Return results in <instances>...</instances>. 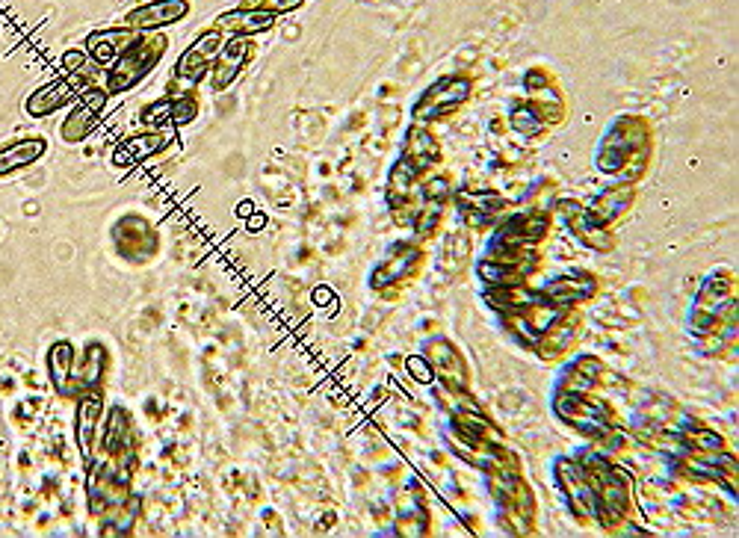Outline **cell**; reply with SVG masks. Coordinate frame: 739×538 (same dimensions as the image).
Listing matches in <instances>:
<instances>
[{
  "instance_id": "cell-7",
  "label": "cell",
  "mask_w": 739,
  "mask_h": 538,
  "mask_svg": "<svg viewBox=\"0 0 739 538\" xmlns=\"http://www.w3.org/2000/svg\"><path fill=\"white\" fill-rule=\"evenodd\" d=\"M249 57H252V42L246 36H234L231 42H225L216 54V66H213V77H210L213 89L216 92L228 89L237 80L240 68L249 63Z\"/></svg>"
},
{
  "instance_id": "cell-25",
  "label": "cell",
  "mask_w": 739,
  "mask_h": 538,
  "mask_svg": "<svg viewBox=\"0 0 739 538\" xmlns=\"http://www.w3.org/2000/svg\"><path fill=\"white\" fill-rule=\"evenodd\" d=\"M429 352H432V355H429V358H432V364H435L444 376H450V370H456L459 376H465V373H462V367H459L456 352H453L447 343H441V340H438V343H432V349H429Z\"/></svg>"
},
{
  "instance_id": "cell-30",
  "label": "cell",
  "mask_w": 739,
  "mask_h": 538,
  "mask_svg": "<svg viewBox=\"0 0 739 538\" xmlns=\"http://www.w3.org/2000/svg\"><path fill=\"white\" fill-rule=\"evenodd\" d=\"M243 9H261V12H290V9H299L302 0H243L240 3Z\"/></svg>"
},
{
  "instance_id": "cell-21",
  "label": "cell",
  "mask_w": 739,
  "mask_h": 538,
  "mask_svg": "<svg viewBox=\"0 0 739 538\" xmlns=\"http://www.w3.org/2000/svg\"><path fill=\"white\" fill-rule=\"evenodd\" d=\"M544 228H547V222H544V216H524V219H515L509 228H506V243H521V240H538V237H544Z\"/></svg>"
},
{
  "instance_id": "cell-20",
  "label": "cell",
  "mask_w": 739,
  "mask_h": 538,
  "mask_svg": "<svg viewBox=\"0 0 739 538\" xmlns=\"http://www.w3.org/2000/svg\"><path fill=\"white\" fill-rule=\"evenodd\" d=\"M536 293H530V290H524V287H518V284H509V287H500L497 293H488V302L491 305H500V308H506V311H518V308H530V305H536Z\"/></svg>"
},
{
  "instance_id": "cell-12",
  "label": "cell",
  "mask_w": 739,
  "mask_h": 538,
  "mask_svg": "<svg viewBox=\"0 0 739 538\" xmlns=\"http://www.w3.org/2000/svg\"><path fill=\"white\" fill-rule=\"evenodd\" d=\"M275 24V15L272 12H261V9H234V12H225L219 18V30H231L237 36H252V33H264Z\"/></svg>"
},
{
  "instance_id": "cell-5",
  "label": "cell",
  "mask_w": 739,
  "mask_h": 538,
  "mask_svg": "<svg viewBox=\"0 0 739 538\" xmlns=\"http://www.w3.org/2000/svg\"><path fill=\"white\" fill-rule=\"evenodd\" d=\"M107 95L101 89H83L77 95V107L71 110L66 122H63V139L66 142H80L95 131L101 113H104Z\"/></svg>"
},
{
  "instance_id": "cell-3",
  "label": "cell",
  "mask_w": 739,
  "mask_h": 538,
  "mask_svg": "<svg viewBox=\"0 0 739 538\" xmlns=\"http://www.w3.org/2000/svg\"><path fill=\"white\" fill-rule=\"evenodd\" d=\"M471 95V80L468 77H444L435 86L423 92V98L414 107L417 119H441L450 110H456L465 98Z\"/></svg>"
},
{
  "instance_id": "cell-6",
  "label": "cell",
  "mask_w": 739,
  "mask_h": 538,
  "mask_svg": "<svg viewBox=\"0 0 739 538\" xmlns=\"http://www.w3.org/2000/svg\"><path fill=\"white\" fill-rule=\"evenodd\" d=\"M187 12H190V0H148L142 6H136L134 12H128L125 27H131V30H157V27L178 24Z\"/></svg>"
},
{
  "instance_id": "cell-33",
  "label": "cell",
  "mask_w": 739,
  "mask_h": 538,
  "mask_svg": "<svg viewBox=\"0 0 739 538\" xmlns=\"http://www.w3.org/2000/svg\"><path fill=\"white\" fill-rule=\"evenodd\" d=\"M692 444L698 447V450H722V438L719 435H713V432H692Z\"/></svg>"
},
{
  "instance_id": "cell-1",
  "label": "cell",
  "mask_w": 739,
  "mask_h": 538,
  "mask_svg": "<svg viewBox=\"0 0 739 538\" xmlns=\"http://www.w3.org/2000/svg\"><path fill=\"white\" fill-rule=\"evenodd\" d=\"M163 48H166L163 39H136L110 71V89L113 92H125V89L136 86L154 68V63L160 60Z\"/></svg>"
},
{
  "instance_id": "cell-28",
  "label": "cell",
  "mask_w": 739,
  "mask_h": 538,
  "mask_svg": "<svg viewBox=\"0 0 739 538\" xmlns=\"http://www.w3.org/2000/svg\"><path fill=\"white\" fill-rule=\"evenodd\" d=\"M101 367H104V349L101 346H89V352H86V364H83V376H80V382L83 385H95L98 382V376H101Z\"/></svg>"
},
{
  "instance_id": "cell-26",
  "label": "cell",
  "mask_w": 739,
  "mask_h": 538,
  "mask_svg": "<svg viewBox=\"0 0 739 538\" xmlns=\"http://www.w3.org/2000/svg\"><path fill=\"white\" fill-rule=\"evenodd\" d=\"M414 172H417V169H414L411 163H405V160L391 172V199H394V202H397L400 196H403V199L408 196V190H411V184H414Z\"/></svg>"
},
{
  "instance_id": "cell-15",
  "label": "cell",
  "mask_w": 739,
  "mask_h": 538,
  "mask_svg": "<svg viewBox=\"0 0 739 538\" xmlns=\"http://www.w3.org/2000/svg\"><path fill=\"white\" fill-rule=\"evenodd\" d=\"M71 367H74V349H71V343H66V340L54 343L51 352H48V376H51V382H54V388L60 394H71V388H68Z\"/></svg>"
},
{
  "instance_id": "cell-18",
  "label": "cell",
  "mask_w": 739,
  "mask_h": 538,
  "mask_svg": "<svg viewBox=\"0 0 739 538\" xmlns=\"http://www.w3.org/2000/svg\"><path fill=\"white\" fill-rule=\"evenodd\" d=\"M592 290H595V284H592L589 278H583V281H577V278H562V281H553V284L547 287V299H550L553 305H568V302H580V299L592 296Z\"/></svg>"
},
{
  "instance_id": "cell-19",
  "label": "cell",
  "mask_w": 739,
  "mask_h": 538,
  "mask_svg": "<svg viewBox=\"0 0 739 538\" xmlns=\"http://www.w3.org/2000/svg\"><path fill=\"white\" fill-rule=\"evenodd\" d=\"M432 160H438V145H435V139L426 134V131L414 128V131L408 134V145H405V163H411L414 169H420V166H426V163H432Z\"/></svg>"
},
{
  "instance_id": "cell-16",
  "label": "cell",
  "mask_w": 739,
  "mask_h": 538,
  "mask_svg": "<svg viewBox=\"0 0 739 538\" xmlns=\"http://www.w3.org/2000/svg\"><path fill=\"white\" fill-rule=\"evenodd\" d=\"M633 202V190L630 187H618V190H606L604 196L595 202V207L589 210V219L592 222H609V219H615L618 213H624L627 207Z\"/></svg>"
},
{
  "instance_id": "cell-14",
  "label": "cell",
  "mask_w": 739,
  "mask_h": 538,
  "mask_svg": "<svg viewBox=\"0 0 739 538\" xmlns=\"http://www.w3.org/2000/svg\"><path fill=\"white\" fill-rule=\"evenodd\" d=\"M163 148H166V134L131 136V139H125V142L116 148L113 160H116V166H136V163L154 157V154L163 151Z\"/></svg>"
},
{
  "instance_id": "cell-31",
  "label": "cell",
  "mask_w": 739,
  "mask_h": 538,
  "mask_svg": "<svg viewBox=\"0 0 739 538\" xmlns=\"http://www.w3.org/2000/svg\"><path fill=\"white\" fill-rule=\"evenodd\" d=\"M196 116V101L193 98H175L172 101V125H187Z\"/></svg>"
},
{
  "instance_id": "cell-13",
  "label": "cell",
  "mask_w": 739,
  "mask_h": 538,
  "mask_svg": "<svg viewBox=\"0 0 739 538\" xmlns=\"http://www.w3.org/2000/svg\"><path fill=\"white\" fill-rule=\"evenodd\" d=\"M101 397L98 394H86V397H80V403H77V444H80V450H83V456L86 459H92V444H95V426H98V420H101Z\"/></svg>"
},
{
  "instance_id": "cell-34",
  "label": "cell",
  "mask_w": 739,
  "mask_h": 538,
  "mask_svg": "<svg viewBox=\"0 0 739 538\" xmlns=\"http://www.w3.org/2000/svg\"><path fill=\"white\" fill-rule=\"evenodd\" d=\"M447 196V184L444 181H435L432 187H429V199H444Z\"/></svg>"
},
{
  "instance_id": "cell-32",
  "label": "cell",
  "mask_w": 739,
  "mask_h": 538,
  "mask_svg": "<svg viewBox=\"0 0 739 538\" xmlns=\"http://www.w3.org/2000/svg\"><path fill=\"white\" fill-rule=\"evenodd\" d=\"M408 370H411V376L417 379V382H432V367L423 361V358H408Z\"/></svg>"
},
{
  "instance_id": "cell-17",
  "label": "cell",
  "mask_w": 739,
  "mask_h": 538,
  "mask_svg": "<svg viewBox=\"0 0 739 538\" xmlns=\"http://www.w3.org/2000/svg\"><path fill=\"white\" fill-rule=\"evenodd\" d=\"M125 485V482H122ZM122 485H119V473H98L92 482V509L104 512L107 506H119L122 503Z\"/></svg>"
},
{
  "instance_id": "cell-27",
  "label": "cell",
  "mask_w": 739,
  "mask_h": 538,
  "mask_svg": "<svg viewBox=\"0 0 739 538\" xmlns=\"http://www.w3.org/2000/svg\"><path fill=\"white\" fill-rule=\"evenodd\" d=\"M414 258H417L414 252H405V255H400V258H391V264H385V267H382L379 272H376V275H373L376 287H379V284H391V281H397V278L403 275L405 269H408V264H411Z\"/></svg>"
},
{
  "instance_id": "cell-23",
  "label": "cell",
  "mask_w": 739,
  "mask_h": 538,
  "mask_svg": "<svg viewBox=\"0 0 739 538\" xmlns=\"http://www.w3.org/2000/svg\"><path fill=\"white\" fill-rule=\"evenodd\" d=\"M530 92H533V98H536L538 116H541V119H547V122H559V119H562V101H559L547 86H544V89L530 86Z\"/></svg>"
},
{
  "instance_id": "cell-24",
  "label": "cell",
  "mask_w": 739,
  "mask_h": 538,
  "mask_svg": "<svg viewBox=\"0 0 739 538\" xmlns=\"http://www.w3.org/2000/svg\"><path fill=\"white\" fill-rule=\"evenodd\" d=\"M479 275L482 281L488 284H497V287H509V284H518V269L509 267V264H482L479 267Z\"/></svg>"
},
{
  "instance_id": "cell-29",
  "label": "cell",
  "mask_w": 739,
  "mask_h": 538,
  "mask_svg": "<svg viewBox=\"0 0 739 538\" xmlns=\"http://www.w3.org/2000/svg\"><path fill=\"white\" fill-rule=\"evenodd\" d=\"M142 122L145 125H166V122H172V101L169 98H160L151 107H145L142 110Z\"/></svg>"
},
{
  "instance_id": "cell-22",
  "label": "cell",
  "mask_w": 739,
  "mask_h": 538,
  "mask_svg": "<svg viewBox=\"0 0 739 538\" xmlns=\"http://www.w3.org/2000/svg\"><path fill=\"white\" fill-rule=\"evenodd\" d=\"M512 125L521 136H538L544 131V119L538 116L533 107H515L512 110Z\"/></svg>"
},
{
  "instance_id": "cell-2",
  "label": "cell",
  "mask_w": 739,
  "mask_h": 538,
  "mask_svg": "<svg viewBox=\"0 0 739 538\" xmlns=\"http://www.w3.org/2000/svg\"><path fill=\"white\" fill-rule=\"evenodd\" d=\"M219 48H222V33H219V30H207V33H202V36L196 39V45H193L190 51H184L181 60H178V66H175L172 95L178 92V86H184V95H190L193 83H196L204 71H207V66L216 60Z\"/></svg>"
},
{
  "instance_id": "cell-10",
  "label": "cell",
  "mask_w": 739,
  "mask_h": 538,
  "mask_svg": "<svg viewBox=\"0 0 739 538\" xmlns=\"http://www.w3.org/2000/svg\"><path fill=\"white\" fill-rule=\"evenodd\" d=\"M45 139L39 136H30V139H15L9 145L0 148V175H9V172H18L30 163H36L42 154H45Z\"/></svg>"
},
{
  "instance_id": "cell-8",
  "label": "cell",
  "mask_w": 739,
  "mask_h": 538,
  "mask_svg": "<svg viewBox=\"0 0 739 538\" xmlns=\"http://www.w3.org/2000/svg\"><path fill=\"white\" fill-rule=\"evenodd\" d=\"M559 476H562V485L571 497V506L577 515L583 518H598L601 515V500H598V491L589 479V473H583L574 465H559Z\"/></svg>"
},
{
  "instance_id": "cell-9",
  "label": "cell",
  "mask_w": 739,
  "mask_h": 538,
  "mask_svg": "<svg viewBox=\"0 0 739 538\" xmlns=\"http://www.w3.org/2000/svg\"><path fill=\"white\" fill-rule=\"evenodd\" d=\"M136 42V30L131 27H113V30H98L86 39L89 54L95 57V63H113L119 60L131 45Z\"/></svg>"
},
{
  "instance_id": "cell-4",
  "label": "cell",
  "mask_w": 739,
  "mask_h": 538,
  "mask_svg": "<svg viewBox=\"0 0 739 538\" xmlns=\"http://www.w3.org/2000/svg\"><path fill=\"white\" fill-rule=\"evenodd\" d=\"M83 89H89V86H86V77H83L80 71H71L66 77H60V80H54V83L36 89V92L27 98V113H30L33 119H42V116L60 110V107L68 104L71 98H77Z\"/></svg>"
},
{
  "instance_id": "cell-11",
  "label": "cell",
  "mask_w": 739,
  "mask_h": 538,
  "mask_svg": "<svg viewBox=\"0 0 739 538\" xmlns=\"http://www.w3.org/2000/svg\"><path fill=\"white\" fill-rule=\"evenodd\" d=\"M559 414L565 417V420H571V423H577L580 429H601L604 426V405L601 403H589V400H583V397H577V394H571L568 391V397H562L559 403Z\"/></svg>"
}]
</instances>
